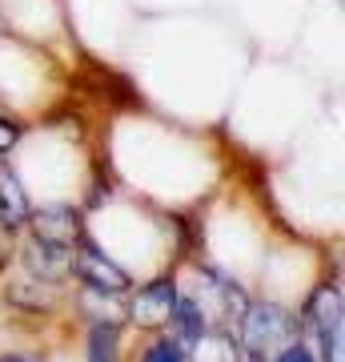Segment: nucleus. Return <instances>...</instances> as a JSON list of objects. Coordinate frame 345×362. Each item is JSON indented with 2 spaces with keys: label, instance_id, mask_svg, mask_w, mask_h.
Returning <instances> with one entry per match:
<instances>
[{
  "label": "nucleus",
  "instance_id": "nucleus-1",
  "mask_svg": "<svg viewBox=\"0 0 345 362\" xmlns=\"http://www.w3.org/2000/svg\"><path fill=\"white\" fill-rule=\"evenodd\" d=\"M237 326H241V346L245 354H253V362H265V354L273 358L297 334V318H289L277 302H249Z\"/></svg>",
  "mask_w": 345,
  "mask_h": 362
},
{
  "label": "nucleus",
  "instance_id": "nucleus-2",
  "mask_svg": "<svg viewBox=\"0 0 345 362\" xmlns=\"http://www.w3.org/2000/svg\"><path fill=\"white\" fill-rule=\"evenodd\" d=\"M297 326H305L317 338V346L325 350V362H341V290L337 286H317V294L309 298Z\"/></svg>",
  "mask_w": 345,
  "mask_h": 362
},
{
  "label": "nucleus",
  "instance_id": "nucleus-3",
  "mask_svg": "<svg viewBox=\"0 0 345 362\" xmlns=\"http://www.w3.org/2000/svg\"><path fill=\"white\" fill-rule=\"evenodd\" d=\"M177 282H173V274L165 278H157V282L141 286L137 298L128 302V322L141 326V330H161V326L173 322V310H177Z\"/></svg>",
  "mask_w": 345,
  "mask_h": 362
},
{
  "label": "nucleus",
  "instance_id": "nucleus-4",
  "mask_svg": "<svg viewBox=\"0 0 345 362\" xmlns=\"http://www.w3.org/2000/svg\"><path fill=\"white\" fill-rule=\"evenodd\" d=\"M73 274H77L89 290H101V294H125L128 286H133V278H128L116 262L104 258V254L92 246L89 238H80L77 258H73Z\"/></svg>",
  "mask_w": 345,
  "mask_h": 362
},
{
  "label": "nucleus",
  "instance_id": "nucleus-5",
  "mask_svg": "<svg viewBox=\"0 0 345 362\" xmlns=\"http://www.w3.org/2000/svg\"><path fill=\"white\" fill-rule=\"evenodd\" d=\"M73 258H77V246H61V242H44V238H28L25 246V266L32 278L40 282H64L68 274H73Z\"/></svg>",
  "mask_w": 345,
  "mask_h": 362
},
{
  "label": "nucleus",
  "instance_id": "nucleus-6",
  "mask_svg": "<svg viewBox=\"0 0 345 362\" xmlns=\"http://www.w3.org/2000/svg\"><path fill=\"white\" fill-rule=\"evenodd\" d=\"M32 221V230L37 238L44 242H61V246H80V238H85V221L73 206H44V209H32L28 214Z\"/></svg>",
  "mask_w": 345,
  "mask_h": 362
},
{
  "label": "nucleus",
  "instance_id": "nucleus-7",
  "mask_svg": "<svg viewBox=\"0 0 345 362\" xmlns=\"http://www.w3.org/2000/svg\"><path fill=\"white\" fill-rule=\"evenodd\" d=\"M28 214H32V206H28L16 173L13 169H0V226L4 230H20L28 221Z\"/></svg>",
  "mask_w": 345,
  "mask_h": 362
},
{
  "label": "nucleus",
  "instance_id": "nucleus-8",
  "mask_svg": "<svg viewBox=\"0 0 345 362\" xmlns=\"http://www.w3.org/2000/svg\"><path fill=\"white\" fill-rule=\"evenodd\" d=\"M4 302L8 306H16V310H28V314H49L52 302H56V290H52V282H40V278H32V282H16V286H4Z\"/></svg>",
  "mask_w": 345,
  "mask_h": 362
},
{
  "label": "nucleus",
  "instance_id": "nucleus-9",
  "mask_svg": "<svg viewBox=\"0 0 345 362\" xmlns=\"http://www.w3.org/2000/svg\"><path fill=\"white\" fill-rule=\"evenodd\" d=\"M89 89H92V97H101V101L116 105V109H133V105H141L137 89H133L125 77L104 73V69H89Z\"/></svg>",
  "mask_w": 345,
  "mask_h": 362
},
{
  "label": "nucleus",
  "instance_id": "nucleus-10",
  "mask_svg": "<svg viewBox=\"0 0 345 362\" xmlns=\"http://www.w3.org/2000/svg\"><path fill=\"white\" fill-rule=\"evenodd\" d=\"M173 326H177V334L185 346L193 342H201L209 334V322H205V310L193 302V298H177V310H173Z\"/></svg>",
  "mask_w": 345,
  "mask_h": 362
},
{
  "label": "nucleus",
  "instance_id": "nucleus-11",
  "mask_svg": "<svg viewBox=\"0 0 345 362\" xmlns=\"http://www.w3.org/2000/svg\"><path fill=\"white\" fill-rule=\"evenodd\" d=\"M116 342H121V326L116 322H92L89 362H116Z\"/></svg>",
  "mask_w": 345,
  "mask_h": 362
},
{
  "label": "nucleus",
  "instance_id": "nucleus-12",
  "mask_svg": "<svg viewBox=\"0 0 345 362\" xmlns=\"http://www.w3.org/2000/svg\"><path fill=\"white\" fill-rule=\"evenodd\" d=\"M116 298H121V294H109V298H104L101 290H89V286H85V294H80V310L89 314L92 322H116V318L125 314Z\"/></svg>",
  "mask_w": 345,
  "mask_h": 362
},
{
  "label": "nucleus",
  "instance_id": "nucleus-13",
  "mask_svg": "<svg viewBox=\"0 0 345 362\" xmlns=\"http://www.w3.org/2000/svg\"><path fill=\"white\" fill-rule=\"evenodd\" d=\"M141 362H189V346L181 338H157L141 354Z\"/></svg>",
  "mask_w": 345,
  "mask_h": 362
},
{
  "label": "nucleus",
  "instance_id": "nucleus-14",
  "mask_svg": "<svg viewBox=\"0 0 345 362\" xmlns=\"http://www.w3.org/2000/svg\"><path fill=\"white\" fill-rule=\"evenodd\" d=\"M269 362H317V358H313V350H309L301 338H297V342L289 338V342H285V346L277 350V354H273Z\"/></svg>",
  "mask_w": 345,
  "mask_h": 362
},
{
  "label": "nucleus",
  "instance_id": "nucleus-15",
  "mask_svg": "<svg viewBox=\"0 0 345 362\" xmlns=\"http://www.w3.org/2000/svg\"><path fill=\"white\" fill-rule=\"evenodd\" d=\"M16 137H20V125L8 121V117H0V153H8V149L16 145Z\"/></svg>",
  "mask_w": 345,
  "mask_h": 362
},
{
  "label": "nucleus",
  "instance_id": "nucleus-16",
  "mask_svg": "<svg viewBox=\"0 0 345 362\" xmlns=\"http://www.w3.org/2000/svg\"><path fill=\"white\" fill-rule=\"evenodd\" d=\"M0 362H28V358H20V354H0Z\"/></svg>",
  "mask_w": 345,
  "mask_h": 362
},
{
  "label": "nucleus",
  "instance_id": "nucleus-17",
  "mask_svg": "<svg viewBox=\"0 0 345 362\" xmlns=\"http://www.w3.org/2000/svg\"><path fill=\"white\" fill-rule=\"evenodd\" d=\"M4 262H8V258H4V254H0V266H4Z\"/></svg>",
  "mask_w": 345,
  "mask_h": 362
}]
</instances>
